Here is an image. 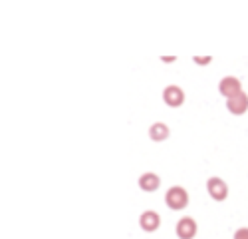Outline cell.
Segmentation results:
<instances>
[{
	"mask_svg": "<svg viewBox=\"0 0 248 239\" xmlns=\"http://www.w3.org/2000/svg\"><path fill=\"white\" fill-rule=\"evenodd\" d=\"M197 231H199V225H197L195 219L189 217V215L181 217L177 222V225H175V233H177L179 239H195Z\"/></svg>",
	"mask_w": 248,
	"mask_h": 239,
	"instance_id": "4",
	"label": "cell"
},
{
	"mask_svg": "<svg viewBox=\"0 0 248 239\" xmlns=\"http://www.w3.org/2000/svg\"><path fill=\"white\" fill-rule=\"evenodd\" d=\"M161 60H163V62H173V56H161Z\"/></svg>",
	"mask_w": 248,
	"mask_h": 239,
	"instance_id": "12",
	"label": "cell"
},
{
	"mask_svg": "<svg viewBox=\"0 0 248 239\" xmlns=\"http://www.w3.org/2000/svg\"><path fill=\"white\" fill-rule=\"evenodd\" d=\"M218 92H220V96H224L226 100H229V98H232V96H236L244 90H242V82L236 76H224L218 82Z\"/></svg>",
	"mask_w": 248,
	"mask_h": 239,
	"instance_id": "5",
	"label": "cell"
},
{
	"mask_svg": "<svg viewBox=\"0 0 248 239\" xmlns=\"http://www.w3.org/2000/svg\"><path fill=\"white\" fill-rule=\"evenodd\" d=\"M163 102L169 108H181L185 104V90L177 84H169L167 88H163Z\"/></svg>",
	"mask_w": 248,
	"mask_h": 239,
	"instance_id": "3",
	"label": "cell"
},
{
	"mask_svg": "<svg viewBox=\"0 0 248 239\" xmlns=\"http://www.w3.org/2000/svg\"><path fill=\"white\" fill-rule=\"evenodd\" d=\"M193 62L199 66H206L213 62V56H193Z\"/></svg>",
	"mask_w": 248,
	"mask_h": 239,
	"instance_id": "10",
	"label": "cell"
},
{
	"mask_svg": "<svg viewBox=\"0 0 248 239\" xmlns=\"http://www.w3.org/2000/svg\"><path fill=\"white\" fill-rule=\"evenodd\" d=\"M159 225H161V215H159L157 211H153V209H145V211L139 215V227H141L143 231L153 233V231L159 229Z\"/></svg>",
	"mask_w": 248,
	"mask_h": 239,
	"instance_id": "6",
	"label": "cell"
},
{
	"mask_svg": "<svg viewBox=\"0 0 248 239\" xmlns=\"http://www.w3.org/2000/svg\"><path fill=\"white\" fill-rule=\"evenodd\" d=\"M234 239H248V227H240L234 231Z\"/></svg>",
	"mask_w": 248,
	"mask_h": 239,
	"instance_id": "11",
	"label": "cell"
},
{
	"mask_svg": "<svg viewBox=\"0 0 248 239\" xmlns=\"http://www.w3.org/2000/svg\"><path fill=\"white\" fill-rule=\"evenodd\" d=\"M139 188L143 189V191H147V193H151V191H157L159 189V186H161V177L155 173V171H143L141 175H139Z\"/></svg>",
	"mask_w": 248,
	"mask_h": 239,
	"instance_id": "8",
	"label": "cell"
},
{
	"mask_svg": "<svg viewBox=\"0 0 248 239\" xmlns=\"http://www.w3.org/2000/svg\"><path fill=\"white\" fill-rule=\"evenodd\" d=\"M171 130L167 124H163V122H153L149 126V137L153 139V142H165V139L169 137Z\"/></svg>",
	"mask_w": 248,
	"mask_h": 239,
	"instance_id": "9",
	"label": "cell"
},
{
	"mask_svg": "<svg viewBox=\"0 0 248 239\" xmlns=\"http://www.w3.org/2000/svg\"><path fill=\"white\" fill-rule=\"evenodd\" d=\"M165 204L173 211H181L189 205V191L183 186H171L165 193Z\"/></svg>",
	"mask_w": 248,
	"mask_h": 239,
	"instance_id": "1",
	"label": "cell"
},
{
	"mask_svg": "<svg viewBox=\"0 0 248 239\" xmlns=\"http://www.w3.org/2000/svg\"><path fill=\"white\" fill-rule=\"evenodd\" d=\"M206 191H209V195L215 202H224L229 197V186H226L222 177H217V175L206 179Z\"/></svg>",
	"mask_w": 248,
	"mask_h": 239,
	"instance_id": "2",
	"label": "cell"
},
{
	"mask_svg": "<svg viewBox=\"0 0 248 239\" xmlns=\"http://www.w3.org/2000/svg\"><path fill=\"white\" fill-rule=\"evenodd\" d=\"M226 110H229L231 114L234 116H242L248 112V94L246 92H240L232 98L226 100Z\"/></svg>",
	"mask_w": 248,
	"mask_h": 239,
	"instance_id": "7",
	"label": "cell"
}]
</instances>
